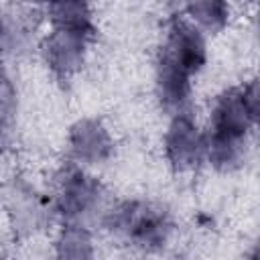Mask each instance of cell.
Masks as SVG:
<instances>
[{"instance_id":"obj_10","label":"cell","mask_w":260,"mask_h":260,"mask_svg":"<svg viewBox=\"0 0 260 260\" xmlns=\"http://www.w3.org/2000/svg\"><path fill=\"white\" fill-rule=\"evenodd\" d=\"M49 14L55 26L63 28H77L85 32H93L91 14L87 4L83 2H57L49 6Z\"/></svg>"},{"instance_id":"obj_7","label":"cell","mask_w":260,"mask_h":260,"mask_svg":"<svg viewBox=\"0 0 260 260\" xmlns=\"http://www.w3.org/2000/svg\"><path fill=\"white\" fill-rule=\"evenodd\" d=\"M71 150L77 160L100 162L112 152V138L98 120H81L71 128L69 134Z\"/></svg>"},{"instance_id":"obj_9","label":"cell","mask_w":260,"mask_h":260,"mask_svg":"<svg viewBox=\"0 0 260 260\" xmlns=\"http://www.w3.org/2000/svg\"><path fill=\"white\" fill-rule=\"evenodd\" d=\"M93 246L89 234L79 225H67L57 240V260H91Z\"/></svg>"},{"instance_id":"obj_6","label":"cell","mask_w":260,"mask_h":260,"mask_svg":"<svg viewBox=\"0 0 260 260\" xmlns=\"http://www.w3.org/2000/svg\"><path fill=\"white\" fill-rule=\"evenodd\" d=\"M100 199V183L85 173L71 169L65 173L61 181V191L57 199V207L67 217H77L91 209Z\"/></svg>"},{"instance_id":"obj_1","label":"cell","mask_w":260,"mask_h":260,"mask_svg":"<svg viewBox=\"0 0 260 260\" xmlns=\"http://www.w3.org/2000/svg\"><path fill=\"white\" fill-rule=\"evenodd\" d=\"M256 116L258 114L246 104L242 89H230L219 95L211 114L207 140L203 142L213 167L228 171L242 162L246 152V134L256 122Z\"/></svg>"},{"instance_id":"obj_4","label":"cell","mask_w":260,"mask_h":260,"mask_svg":"<svg viewBox=\"0 0 260 260\" xmlns=\"http://www.w3.org/2000/svg\"><path fill=\"white\" fill-rule=\"evenodd\" d=\"M91 37L93 32L55 26V30L45 39L43 53H45L49 67L55 71L57 77L67 79L71 73H75L81 67L85 47Z\"/></svg>"},{"instance_id":"obj_5","label":"cell","mask_w":260,"mask_h":260,"mask_svg":"<svg viewBox=\"0 0 260 260\" xmlns=\"http://www.w3.org/2000/svg\"><path fill=\"white\" fill-rule=\"evenodd\" d=\"M165 148H167V156L171 165L179 171L191 169L199 162L201 152H203V140L189 114L181 112L173 120V124L169 126L167 138H165Z\"/></svg>"},{"instance_id":"obj_2","label":"cell","mask_w":260,"mask_h":260,"mask_svg":"<svg viewBox=\"0 0 260 260\" xmlns=\"http://www.w3.org/2000/svg\"><path fill=\"white\" fill-rule=\"evenodd\" d=\"M108 228L124 234L144 250H158L167 244L173 223L167 211L148 203H122L108 215Z\"/></svg>"},{"instance_id":"obj_12","label":"cell","mask_w":260,"mask_h":260,"mask_svg":"<svg viewBox=\"0 0 260 260\" xmlns=\"http://www.w3.org/2000/svg\"><path fill=\"white\" fill-rule=\"evenodd\" d=\"M2 81H4V79H2V73H0V83H2Z\"/></svg>"},{"instance_id":"obj_8","label":"cell","mask_w":260,"mask_h":260,"mask_svg":"<svg viewBox=\"0 0 260 260\" xmlns=\"http://www.w3.org/2000/svg\"><path fill=\"white\" fill-rule=\"evenodd\" d=\"M156 91L167 110H181L189 100V75L160 55L156 73Z\"/></svg>"},{"instance_id":"obj_11","label":"cell","mask_w":260,"mask_h":260,"mask_svg":"<svg viewBox=\"0 0 260 260\" xmlns=\"http://www.w3.org/2000/svg\"><path fill=\"white\" fill-rule=\"evenodd\" d=\"M187 12L193 20H197L201 26L209 30H217L228 20V4L217 0H205V2H193L187 6Z\"/></svg>"},{"instance_id":"obj_3","label":"cell","mask_w":260,"mask_h":260,"mask_svg":"<svg viewBox=\"0 0 260 260\" xmlns=\"http://www.w3.org/2000/svg\"><path fill=\"white\" fill-rule=\"evenodd\" d=\"M162 57L175 63L187 75L197 73L205 63V43L199 28L185 18H171Z\"/></svg>"}]
</instances>
